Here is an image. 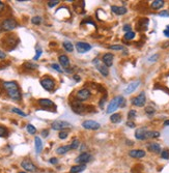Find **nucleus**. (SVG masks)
<instances>
[{"label": "nucleus", "instance_id": "obj_49", "mask_svg": "<svg viewBox=\"0 0 169 173\" xmlns=\"http://www.w3.org/2000/svg\"><path fill=\"white\" fill-rule=\"evenodd\" d=\"M50 164H52V165H56V164H58V160L56 159V158H51V159L49 160Z\"/></svg>", "mask_w": 169, "mask_h": 173}, {"label": "nucleus", "instance_id": "obj_56", "mask_svg": "<svg viewBox=\"0 0 169 173\" xmlns=\"http://www.w3.org/2000/svg\"><path fill=\"white\" fill-rule=\"evenodd\" d=\"M163 124H164V126H169V119H168V120H165Z\"/></svg>", "mask_w": 169, "mask_h": 173}, {"label": "nucleus", "instance_id": "obj_38", "mask_svg": "<svg viewBox=\"0 0 169 173\" xmlns=\"http://www.w3.org/2000/svg\"><path fill=\"white\" fill-rule=\"evenodd\" d=\"M8 136V132L4 126H0V137H7Z\"/></svg>", "mask_w": 169, "mask_h": 173}, {"label": "nucleus", "instance_id": "obj_20", "mask_svg": "<svg viewBox=\"0 0 169 173\" xmlns=\"http://www.w3.org/2000/svg\"><path fill=\"white\" fill-rule=\"evenodd\" d=\"M39 105L43 107L44 109H50L54 107V103L51 100H48V99H41V100H39Z\"/></svg>", "mask_w": 169, "mask_h": 173}, {"label": "nucleus", "instance_id": "obj_21", "mask_svg": "<svg viewBox=\"0 0 169 173\" xmlns=\"http://www.w3.org/2000/svg\"><path fill=\"white\" fill-rule=\"evenodd\" d=\"M34 146H35V151L37 153H41L43 150V142H42L41 138L39 136H37L34 138Z\"/></svg>", "mask_w": 169, "mask_h": 173}, {"label": "nucleus", "instance_id": "obj_22", "mask_svg": "<svg viewBox=\"0 0 169 173\" xmlns=\"http://www.w3.org/2000/svg\"><path fill=\"white\" fill-rule=\"evenodd\" d=\"M58 60H59V63L61 64V66H63V67H69V65H70V59L69 57H67V55H60L58 57Z\"/></svg>", "mask_w": 169, "mask_h": 173}, {"label": "nucleus", "instance_id": "obj_41", "mask_svg": "<svg viewBox=\"0 0 169 173\" xmlns=\"http://www.w3.org/2000/svg\"><path fill=\"white\" fill-rule=\"evenodd\" d=\"M155 112H156V110H155V108H153V107L149 106L145 108V113H146V114L153 115V114H155Z\"/></svg>", "mask_w": 169, "mask_h": 173}, {"label": "nucleus", "instance_id": "obj_2", "mask_svg": "<svg viewBox=\"0 0 169 173\" xmlns=\"http://www.w3.org/2000/svg\"><path fill=\"white\" fill-rule=\"evenodd\" d=\"M124 102H126V101H124V96H115V98H113L112 100H111V102L109 103L108 107H107L106 113L107 114H111L114 111L117 110L119 107H124L126 106Z\"/></svg>", "mask_w": 169, "mask_h": 173}, {"label": "nucleus", "instance_id": "obj_35", "mask_svg": "<svg viewBox=\"0 0 169 173\" xmlns=\"http://www.w3.org/2000/svg\"><path fill=\"white\" fill-rule=\"evenodd\" d=\"M25 67H27L28 69H37L39 67V65L35 64V63H32V62H26L24 64Z\"/></svg>", "mask_w": 169, "mask_h": 173}, {"label": "nucleus", "instance_id": "obj_7", "mask_svg": "<svg viewBox=\"0 0 169 173\" xmlns=\"http://www.w3.org/2000/svg\"><path fill=\"white\" fill-rule=\"evenodd\" d=\"M41 85L43 86V88L47 91H52L55 87V82H54L53 79L51 78H44V79L41 80Z\"/></svg>", "mask_w": 169, "mask_h": 173}, {"label": "nucleus", "instance_id": "obj_43", "mask_svg": "<svg viewBox=\"0 0 169 173\" xmlns=\"http://www.w3.org/2000/svg\"><path fill=\"white\" fill-rule=\"evenodd\" d=\"M51 67L53 69H55L56 72H58V73H63V69H61L60 66H59L58 64H57V63H52L51 64Z\"/></svg>", "mask_w": 169, "mask_h": 173}, {"label": "nucleus", "instance_id": "obj_34", "mask_svg": "<svg viewBox=\"0 0 169 173\" xmlns=\"http://www.w3.org/2000/svg\"><path fill=\"white\" fill-rule=\"evenodd\" d=\"M108 48L110 50H115V51H121V50H124V48L122 45H111V46H109Z\"/></svg>", "mask_w": 169, "mask_h": 173}, {"label": "nucleus", "instance_id": "obj_10", "mask_svg": "<svg viewBox=\"0 0 169 173\" xmlns=\"http://www.w3.org/2000/svg\"><path fill=\"white\" fill-rule=\"evenodd\" d=\"M82 128L85 130H90V131H97L101 128V124L99 122L94 121V120H85L82 122Z\"/></svg>", "mask_w": 169, "mask_h": 173}, {"label": "nucleus", "instance_id": "obj_4", "mask_svg": "<svg viewBox=\"0 0 169 173\" xmlns=\"http://www.w3.org/2000/svg\"><path fill=\"white\" fill-rule=\"evenodd\" d=\"M51 128L55 131H64L72 128V124L64 120H55L51 123Z\"/></svg>", "mask_w": 169, "mask_h": 173}, {"label": "nucleus", "instance_id": "obj_12", "mask_svg": "<svg viewBox=\"0 0 169 173\" xmlns=\"http://www.w3.org/2000/svg\"><path fill=\"white\" fill-rule=\"evenodd\" d=\"M76 49H77L78 53L84 54L91 50V45H89L88 43H85V42H78L76 44Z\"/></svg>", "mask_w": 169, "mask_h": 173}, {"label": "nucleus", "instance_id": "obj_28", "mask_svg": "<svg viewBox=\"0 0 169 173\" xmlns=\"http://www.w3.org/2000/svg\"><path fill=\"white\" fill-rule=\"evenodd\" d=\"M160 137V133L158 131H149L146 135V139H155Z\"/></svg>", "mask_w": 169, "mask_h": 173}, {"label": "nucleus", "instance_id": "obj_8", "mask_svg": "<svg viewBox=\"0 0 169 173\" xmlns=\"http://www.w3.org/2000/svg\"><path fill=\"white\" fill-rule=\"evenodd\" d=\"M90 160H91V155H90L89 153H87V151H83V153H80V155L76 158L75 162L77 164H79V165H85V164L88 163Z\"/></svg>", "mask_w": 169, "mask_h": 173}, {"label": "nucleus", "instance_id": "obj_47", "mask_svg": "<svg viewBox=\"0 0 169 173\" xmlns=\"http://www.w3.org/2000/svg\"><path fill=\"white\" fill-rule=\"evenodd\" d=\"M127 126H128V128H135V126H136V124H135V122H133L132 120H128V121H127Z\"/></svg>", "mask_w": 169, "mask_h": 173}, {"label": "nucleus", "instance_id": "obj_11", "mask_svg": "<svg viewBox=\"0 0 169 173\" xmlns=\"http://www.w3.org/2000/svg\"><path fill=\"white\" fill-rule=\"evenodd\" d=\"M90 96H91L90 90L87 89V88H83V89H80L79 91L77 92L76 98H77V100L80 101V102H83V101L88 100V99L90 98Z\"/></svg>", "mask_w": 169, "mask_h": 173}, {"label": "nucleus", "instance_id": "obj_57", "mask_svg": "<svg viewBox=\"0 0 169 173\" xmlns=\"http://www.w3.org/2000/svg\"><path fill=\"white\" fill-rule=\"evenodd\" d=\"M164 45H165V46H164L163 48H167L168 46H169V42H167V43H165V44H164Z\"/></svg>", "mask_w": 169, "mask_h": 173}, {"label": "nucleus", "instance_id": "obj_40", "mask_svg": "<svg viewBox=\"0 0 169 173\" xmlns=\"http://www.w3.org/2000/svg\"><path fill=\"white\" fill-rule=\"evenodd\" d=\"M158 59H159V54H154V55L149 56V57L147 58V61L153 63V62H156Z\"/></svg>", "mask_w": 169, "mask_h": 173}, {"label": "nucleus", "instance_id": "obj_3", "mask_svg": "<svg viewBox=\"0 0 169 173\" xmlns=\"http://www.w3.org/2000/svg\"><path fill=\"white\" fill-rule=\"evenodd\" d=\"M71 108L76 114H83V113L87 112V106H85L80 101H74V102H72Z\"/></svg>", "mask_w": 169, "mask_h": 173}, {"label": "nucleus", "instance_id": "obj_18", "mask_svg": "<svg viewBox=\"0 0 169 173\" xmlns=\"http://www.w3.org/2000/svg\"><path fill=\"white\" fill-rule=\"evenodd\" d=\"M111 10H112L113 14L117 15V16H122V15H126L127 12H128V9H127L124 6L112 5V6H111Z\"/></svg>", "mask_w": 169, "mask_h": 173}, {"label": "nucleus", "instance_id": "obj_15", "mask_svg": "<svg viewBox=\"0 0 169 173\" xmlns=\"http://www.w3.org/2000/svg\"><path fill=\"white\" fill-rule=\"evenodd\" d=\"M21 166H22L23 169H25L28 172H35L37 169V166H35L31 161H29V160H24V161H22Z\"/></svg>", "mask_w": 169, "mask_h": 173}, {"label": "nucleus", "instance_id": "obj_37", "mask_svg": "<svg viewBox=\"0 0 169 173\" xmlns=\"http://www.w3.org/2000/svg\"><path fill=\"white\" fill-rule=\"evenodd\" d=\"M67 135H69V131H67V130L60 131V132H59V134H58V137H59V139L63 140V139H67Z\"/></svg>", "mask_w": 169, "mask_h": 173}, {"label": "nucleus", "instance_id": "obj_23", "mask_svg": "<svg viewBox=\"0 0 169 173\" xmlns=\"http://www.w3.org/2000/svg\"><path fill=\"white\" fill-rule=\"evenodd\" d=\"M84 169H86V165H75L72 166L71 169H70V173H80L82 172Z\"/></svg>", "mask_w": 169, "mask_h": 173}, {"label": "nucleus", "instance_id": "obj_54", "mask_svg": "<svg viewBox=\"0 0 169 173\" xmlns=\"http://www.w3.org/2000/svg\"><path fill=\"white\" fill-rule=\"evenodd\" d=\"M106 100V96H104V98L102 99V100L100 101V107L101 108H103V105H104V101Z\"/></svg>", "mask_w": 169, "mask_h": 173}, {"label": "nucleus", "instance_id": "obj_1", "mask_svg": "<svg viewBox=\"0 0 169 173\" xmlns=\"http://www.w3.org/2000/svg\"><path fill=\"white\" fill-rule=\"evenodd\" d=\"M3 87L4 89L7 91V94L10 99L15 101H20L21 98H22V93L20 91V88H19V85L14 81H7L3 83Z\"/></svg>", "mask_w": 169, "mask_h": 173}, {"label": "nucleus", "instance_id": "obj_24", "mask_svg": "<svg viewBox=\"0 0 169 173\" xmlns=\"http://www.w3.org/2000/svg\"><path fill=\"white\" fill-rule=\"evenodd\" d=\"M147 25H149V19H142L137 24V29H139V30H146Z\"/></svg>", "mask_w": 169, "mask_h": 173}, {"label": "nucleus", "instance_id": "obj_25", "mask_svg": "<svg viewBox=\"0 0 169 173\" xmlns=\"http://www.w3.org/2000/svg\"><path fill=\"white\" fill-rule=\"evenodd\" d=\"M164 4H165V1H163V0H155L151 2V6L154 9H160L161 7H163Z\"/></svg>", "mask_w": 169, "mask_h": 173}, {"label": "nucleus", "instance_id": "obj_50", "mask_svg": "<svg viewBox=\"0 0 169 173\" xmlns=\"http://www.w3.org/2000/svg\"><path fill=\"white\" fill-rule=\"evenodd\" d=\"M163 33H164V35H165L166 37H169V25H167V26H166V28L164 29Z\"/></svg>", "mask_w": 169, "mask_h": 173}, {"label": "nucleus", "instance_id": "obj_52", "mask_svg": "<svg viewBox=\"0 0 169 173\" xmlns=\"http://www.w3.org/2000/svg\"><path fill=\"white\" fill-rule=\"evenodd\" d=\"M5 57H6V54L2 50H0V59H4Z\"/></svg>", "mask_w": 169, "mask_h": 173}, {"label": "nucleus", "instance_id": "obj_29", "mask_svg": "<svg viewBox=\"0 0 169 173\" xmlns=\"http://www.w3.org/2000/svg\"><path fill=\"white\" fill-rule=\"evenodd\" d=\"M62 46H63V48L65 49V51H67V52H73L74 51V45L71 43V42H63Z\"/></svg>", "mask_w": 169, "mask_h": 173}, {"label": "nucleus", "instance_id": "obj_53", "mask_svg": "<svg viewBox=\"0 0 169 173\" xmlns=\"http://www.w3.org/2000/svg\"><path fill=\"white\" fill-rule=\"evenodd\" d=\"M4 7H5V4H4L2 1H0V12H1L2 10L4 9Z\"/></svg>", "mask_w": 169, "mask_h": 173}, {"label": "nucleus", "instance_id": "obj_36", "mask_svg": "<svg viewBox=\"0 0 169 173\" xmlns=\"http://www.w3.org/2000/svg\"><path fill=\"white\" fill-rule=\"evenodd\" d=\"M134 37H135V32H133V31L124 33V39H126V41H131V39H133Z\"/></svg>", "mask_w": 169, "mask_h": 173}, {"label": "nucleus", "instance_id": "obj_17", "mask_svg": "<svg viewBox=\"0 0 169 173\" xmlns=\"http://www.w3.org/2000/svg\"><path fill=\"white\" fill-rule=\"evenodd\" d=\"M113 59H114V56L112 53H106L103 56V63L107 67H110L113 65Z\"/></svg>", "mask_w": 169, "mask_h": 173}, {"label": "nucleus", "instance_id": "obj_19", "mask_svg": "<svg viewBox=\"0 0 169 173\" xmlns=\"http://www.w3.org/2000/svg\"><path fill=\"white\" fill-rule=\"evenodd\" d=\"M147 149H149L151 153H161V145L159 143L151 142L147 144Z\"/></svg>", "mask_w": 169, "mask_h": 173}, {"label": "nucleus", "instance_id": "obj_27", "mask_svg": "<svg viewBox=\"0 0 169 173\" xmlns=\"http://www.w3.org/2000/svg\"><path fill=\"white\" fill-rule=\"evenodd\" d=\"M120 120H121V115L119 113H113L110 117V121L112 123H118V122H120Z\"/></svg>", "mask_w": 169, "mask_h": 173}, {"label": "nucleus", "instance_id": "obj_42", "mask_svg": "<svg viewBox=\"0 0 169 173\" xmlns=\"http://www.w3.org/2000/svg\"><path fill=\"white\" fill-rule=\"evenodd\" d=\"M161 158L162 159H165V160L169 159V150L168 149H164L163 151H161Z\"/></svg>", "mask_w": 169, "mask_h": 173}, {"label": "nucleus", "instance_id": "obj_6", "mask_svg": "<svg viewBox=\"0 0 169 173\" xmlns=\"http://www.w3.org/2000/svg\"><path fill=\"white\" fill-rule=\"evenodd\" d=\"M92 62H94V64L96 65L97 69H98V71L101 73V75L104 76V77H107V76L109 75V69H108V67H107L103 62H101V61L99 60L98 58L94 59V61H92Z\"/></svg>", "mask_w": 169, "mask_h": 173}, {"label": "nucleus", "instance_id": "obj_33", "mask_svg": "<svg viewBox=\"0 0 169 173\" xmlns=\"http://www.w3.org/2000/svg\"><path fill=\"white\" fill-rule=\"evenodd\" d=\"M12 112L16 113V114L20 115V116H23V117H26L27 116L26 113H24L21 109H19V108H12Z\"/></svg>", "mask_w": 169, "mask_h": 173}, {"label": "nucleus", "instance_id": "obj_9", "mask_svg": "<svg viewBox=\"0 0 169 173\" xmlns=\"http://www.w3.org/2000/svg\"><path fill=\"white\" fill-rule=\"evenodd\" d=\"M145 103H146V96H145V93L143 91L137 96L132 99V104L136 107H143Z\"/></svg>", "mask_w": 169, "mask_h": 173}, {"label": "nucleus", "instance_id": "obj_30", "mask_svg": "<svg viewBox=\"0 0 169 173\" xmlns=\"http://www.w3.org/2000/svg\"><path fill=\"white\" fill-rule=\"evenodd\" d=\"M26 130L30 135H34L35 133H37V128H35L34 126H32V124H27Z\"/></svg>", "mask_w": 169, "mask_h": 173}, {"label": "nucleus", "instance_id": "obj_31", "mask_svg": "<svg viewBox=\"0 0 169 173\" xmlns=\"http://www.w3.org/2000/svg\"><path fill=\"white\" fill-rule=\"evenodd\" d=\"M42 21H43V19H42V17H40V16H35L31 19V23H32L33 25H40L42 23Z\"/></svg>", "mask_w": 169, "mask_h": 173}, {"label": "nucleus", "instance_id": "obj_26", "mask_svg": "<svg viewBox=\"0 0 169 173\" xmlns=\"http://www.w3.org/2000/svg\"><path fill=\"white\" fill-rule=\"evenodd\" d=\"M71 150V146L70 145H63V146H59L58 148L56 149V153L58 155H65L67 153Z\"/></svg>", "mask_w": 169, "mask_h": 173}, {"label": "nucleus", "instance_id": "obj_55", "mask_svg": "<svg viewBox=\"0 0 169 173\" xmlns=\"http://www.w3.org/2000/svg\"><path fill=\"white\" fill-rule=\"evenodd\" d=\"M74 80H75V81H77V82H79L80 80H81V78H80L78 75H74Z\"/></svg>", "mask_w": 169, "mask_h": 173}, {"label": "nucleus", "instance_id": "obj_45", "mask_svg": "<svg viewBox=\"0 0 169 173\" xmlns=\"http://www.w3.org/2000/svg\"><path fill=\"white\" fill-rule=\"evenodd\" d=\"M42 53H43V51H42V49L41 48H37V54H35V56L33 57V60H37L40 57H41V55H42Z\"/></svg>", "mask_w": 169, "mask_h": 173}, {"label": "nucleus", "instance_id": "obj_46", "mask_svg": "<svg viewBox=\"0 0 169 173\" xmlns=\"http://www.w3.org/2000/svg\"><path fill=\"white\" fill-rule=\"evenodd\" d=\"M131 28H132V27H131L130 24H126V25H124V27H122V30L126 31V33H127V32H130V31H132V30H131Z\"/></svg>", "mask_w": 169, "mask_h": 173}, {"label": "nucleus", "instance_id": "obj_5", "mask_svg": "<svg viewBox=\"0 0 169 173\" xmlns=\"http://www.w3.org/2000/svg\"><path fill=\"white\" fill-rule=\"evenodd\" d=\"M17 26H18V23H17V21L14 20V19H5L1 24V28L3 29L4 31H12V30H14Z\"/></svg>", "mask_w": 169, "mask_h": 173}, {"label": "nucleus", "instance_id": "obj_44", "mask_svg": "<svg viewBox=\"0 0 169 173\" xmlns=\"http://www.w3.org/2000/svg\"><path fill=\"white\" fill-rule=\"evenodd\" d=\"M59 2H60L59 0H51V1H48V6H49V7H54V6H56Z\"/></svg>", "mask_w": 169, "mask_h": 173}, {"label": "nucleus", "instance_id": "obj_32", "mask_svg": "<svg viewBox=\"0 0 169 173\" xmlns=\"http://www.w3.org/2000/svg\"><path fill=\"white\" fill-rule=\"evenodd\" d=\"M70 146H71V149H77L80 146V141L78 139H74Z\"/></svg>", "mask_w": 169, "mask_h": 173}, {"label": "nucleus", "instance_id": "obj_13", "mask_svg": "<svg viewBox=\"0 0 169 173\" xmlns=\"http://www.w3.org/2000/svg\"><path fill=\"white\" fill-rule=\"evenodd\" d=\"M140 84H141L140 80H136V81L131 82V83L128 84V86H127V87L124 88V94H131V93H133V92H134L135 90H136L137 88H138L139 86H140Z\"/></svg>", "mask_w": 169, "mask_h": 173}, {"label": "nucleus", "instance_id": "obj_14", "mask_svg": "<svg viewBox=\"0 0 169 173\" xmlns=\"http://www.w3.org/2000/svg\"><path fill=\"white\" fill-rule=\"evenodd\" d=\"M147 128L145 126H142V128H138L136 131H135V138L137 140H145L146 139V135H147Z\"/></svg>", "mask_w": 169, "mask_h": 173}, {"label": "nucleus", "instance_id": "obj_48", "mask_svg": "<svg viewBox=\"0 0 169 173\" xmlns=\"http://www.w3.org/2000/svg\"><path fill=\"white\" fill-rule=\"evenodd\" d=\"M160 17H169V12L168 10H162V12H159Z\"/></svg>", "mask_w": 169, "mask_h": 173}, {"label": "nucleus", "instance_id": "obj_58", "mask_svg": "<svg viewBox=\"0 0 169 173\" xmlns=\"http://www.w3.org/2000/svg\"><path fill=\"white\" fill-rule=\"evenodd\" d=\"M19 173H26V172H23V171H20V172H19Z\"/></svg>", "mask_w": 169, "mask_h": 173}, {"label": "nucleus", "instance_id": "obj_39", "mask_svg": "<svg viewBox=\"0 0 169 173\" xmlns=\"http://www.w3.org/2000/svg\"><path fill=\"white\" fill-rule=\"evenodd\" d=\"M136 115H137L136 111H135V110H130V111H129V113H128L129 120H132V121H133V119H134V118L136 117Z\"/></svg>", "mask_w": 169, "mask_h": 173}, {"label": "nucleus", "instance_id": "obj_51", "mask_svg": "<svg viewBox=\"0 0 169 173\" xmlns=\"http://www.w3.org/2000/svg\"><path fill=\"white\" fill-rule=\"evenodd\" d=\"M48 135H49V131H48V130H44V131H42V136H43L44 138H46V137H48Z\"/></svg>", "mask_w": 169, "mask_h": 173}, {"label": "nucleus", "instance_id": "obj_16", "mask_svg": "<svg viewBox=\"0 0 169 173\" xmlns=\"http://www.w3.org/2000/svg\"><path fill=\"white\" fill-rule=\"evenodd\" d=\"M129 155L134 159H141V158L145 157V151L142 149H133V150L129 151Z\"/></svg>", "mask_w": 169, "mask_h": 173}]
</instances>
